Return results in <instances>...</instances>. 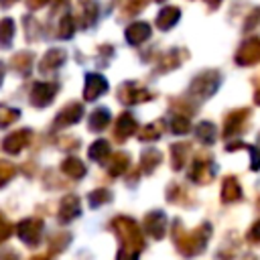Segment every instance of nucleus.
Instances as JSON below:
<instances>
[{
  "instance_id": "obj_1",
  "label": "nucleus",
  "mask_w": 260,
  "mask_h": 260,
  "mask_svg": "<svg viewBox=\"0 0 260 260\" xmlns=\"http://www.w3.org/2000/svg\"><path fill=\"white\" fill-rule=\"evenodd\" d=\"M238 197H240V185H238V181L234 177H228V181L223 185V199L225 201H234Z\"/></svg>"
},
{
  "instance_id": "obj_3",
  "label": "nucleus",
  "mask_w": 260,
  "mask_h": 260,
  "mask_svg": "<svg viewBox=\"0 0 260 260\" xmlns=\"http://www.w3.org/2000/svg\"><path fill=\"white\" fill-rule=\"evenodd\" d=\"M258 144H260V138H258ZM258 150H260V146H258Z\"/></svg>"
},
{
  "instance_id": "obj_2",
  "label": "nucleus",
  "mask_w": 260,
  "mask_h": 260,
  "mask_svg": "<svg viewBox=\"0 0 260 260\" xmlns=\"http://www.w3.org/2000/svg\"><path fill=\"white\" fill-rule=\"evenodd\" d=\"M250 240L260 244V219H258V221L252 225V230H250Z\"/></svg>"
}]
</instances>
